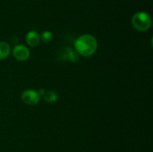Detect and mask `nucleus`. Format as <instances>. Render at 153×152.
<instances>
[{
    "instance_id": "f257e3e1",
    "label": "nucleus",
    "mask_w": 153,
    "mask_h": 152,
    "mask_svg": "<svg viewBox=\"0 0 153 152\" xmlns=\"http://www.w3.org/2000/svg\"><path fill=\"white\" fill-rule=\"evenodd\" d=\"M76 51L83 57L94 55L98 48V43L95 37L89 34H82L76 40L74 43Z\"/></svg>"
},
{
    "instance_id": "f03ea898",
    "label": "nucleus",
    "mask_w": 153,
    "mask_h": 152,
    "mask_svg": "<svg viewBox=\"0 0 153 152\" xmlns=\"http://www.w3.org/2000/svg\"><path fill=\"white\" fill-rule=\"evenodd\" d=\"M133 28L139 31H146L151 27L152 19L150 16L145 12H137L131 18Z\"/></svg>"
},
{
    "instance_id": "7ed1b4c3",
    "label": "nucleus",
    "mask_w": 153,
    "mask_h": 152,
    "mask_svg": "<svg viewBox=\"0 0 153 152\" xmlns=\"http://www.w3.org/2000/svg\"><path fill=\"white\" fill-rule=\"evenodd\" d=\"M22 101L28 105H35L40 101V95L37 92V91L34 89H26L22 92L21 95Z\"/></svg>"
},
{
    "instance_id": "20e7f679",
    "label": "nucleus",
    "mask_w": 153,
    "mask_h": 152,
    "mask_svg": "<svg viewBox=\"0 0 153 152\" xmlns=\"http://www.w3.org/2000/svg\"><path fill=\"white\" fill-rule=\"evenodd\" d=\"M13 57L16 60L19 61H25L30 57V50L24 45H16L13 49Z\"/></svg>"
},
{
    "instance_id": "39448f33",
    "label": "nucleus",
    "mask_w": 153,
    "mask_h": 152,
    "mask_svg": "<svg viewBox=\"0 0 153 152\" xmlns=\"http://www.w3.org/2000/svg\"><path fill=\"white\" fill-rule=\"evenodd\" d=\"M27 44L31 47H36L40 44V37L38 33L35 31H30L27 33L25 37Z\"/></svg>"
},
{
    "instance_id": "423d86ee",
    "label": "nucleus",
    "mask_w": 153,
    "mask_h": 152,
    "mask_svg": "<svg viewBox=\"0 0 153 152\" xmlns=\"http://www.w3.org/2000/svg\"><path fill=\"white\" fill-rule=\"evenodd\" d=\"M10 46L6 42H0V60H4L10 55Z\"/></svg>"
},
{
    "instance_id": "0eeeda50",
    "label": "nucleus",
    "mask_w": 153,
    "mask_h": 152,
    "mask_svg": "<svg viewBox=\"0 0 153 152\" xmlns=\"http://www.w3.org/2000/svg\"><path fill=\"white\" fill-rule=\"evenodd\" d=\"M43 98L45 101L49 103H54L58 101V96L57 95L56 92L55 91L49 90V91H45L44 94L43 95Z\"/></svg>"
},
{
    "instance_id": "6e6552de",
    "label": "nucleus",
    "mask_w": 153,
    "mask_h": 152,
    "mask_svg": "<svg viewBox=\"0 0 153 152\" xmlns=\"http://www.w3.org/2000/svg\"><path fill=\"white\" fill-rule=\"evenodd\" d=\"M79 54L76 51H73L70 49V51L68 52V53L67 54V58H68V60L70 61L73 63L77 62L79 60Z\"/></svg>"
},
{
    "instance_id": "1a4fd4ad",
    "label": "nucleus",
    "mask_w": 153,
    "mask_h": 152,
    "mask_svg": "<svg viewBox=\"0 0 153 152\" xmlns=\"http://www.w3.org/2000/svg\"><path fill=\"white\" fill-rule=\"evenodd\" d=\"M40 40H43L44 43H49L52 40V34L49 31H45L42 33Z\"/></svg>"
},
{
    "instance_id": "9d476101",
    "label": "nucleus",
    "mask_w": 153,
    "mask_h": 152,
    "mask_svg": "<svg viewBox=\"0 0 153 152\" xmlns=\"http://www.w3.org/2000/svg\"><path fill=\"white\" fill-rule=\"evenodd\" d=\"M45 91H46V90H45L43 88H41V89H40L38 91H37V92H38L39 95H43V94H44Z\"/></svg>"
}]
</instances>
